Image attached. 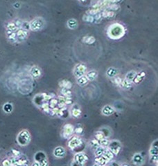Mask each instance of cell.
I'll return each instance as SVG.
<instances>
[{"instance_id":"6da1fadb","label":"cell","mask_w":158,"mask_h":166,"mask_svg":"<svg viewBox=\"0 0 158 166\" xmlns=\"http://www.w3.org/2000/svg\"><path fill=\"white\" fill-rule=\"evenodd\" d=\"M126 33V28L121 24L114 23L109 27L108 29V35L112 40L121 38Z\"/></svg>"},{"instance_id":"7a4b0ae2","label":"cell","mask_w":158,"mask_h":166,"mask_svg":"<svg viewBox=\"0 0 158 166\" xmlns=\"http://www.w3.org/2000/svg\"><path fill=\"white\" fill-rule=\"evenodd\" d=\"M45 24L46 22L44 19L41 17H37L29 22L30 30H33V31H39V30L43 29L45 27Z\"/></svg>"},{"instance_id":"3957f363","label":"cell","mask_w":158,"mask_h":166,"mask_svg":"<svg viewBox=\"0 0 158 166\" xmlns=\"http://www.w3.org/2000/svg\"><path fill=\"white\" fill-rule=\"evenodd\" d=\"M31 136L29 132L27 129H23L19 132L17 136L18 143L21 146H26L29 145L31 142Z\"/></svg>"},{"instance_id":"277c9868","label":"cell","mask_w":158,"mask_h":166,"mask_svg":"<svg viewBox=\"0 0 158 166\" xmlns=\"http://www.w3.org/2000/svg\"><path fill=\"white\" fill-rule=\"evenodd\" d=\"M31 82L28 79H24L21 80L20 82L19 83L18 90L20 93L23 94L24 95L29 94L33 89V86Z\"/></svg>"},{"instance_id":"5b68a950","label":"cell","mask_w":158,"mask_h":166,"mask_svg":"<svg viewBox=\"0 0 158 166\" xmlns=\"http://www.w3.org/2000/svg\"><path fill=\"white\" fill-rule=\"evenodd\" d=\"M51 98V97H50L49 95H47L46 94H40L35 96L34 98V103L35 105L40 107Z\"/></svg>"},{"instance_id":"8992f818","label":"cell","mask_w":158,"mask_h":166,"mask_svg":"<svg viewBox=\"0 0 158 166\" xmlns=\"http://www.w3.org/2000/svg\"><path fill=\"white\" fill-rule=\"evenodd\" d=\"M73 72H74V75L76 78H79L85 75L87 72V66L84 64L79 63L75 66Z\"/></svg>"},{"instance_id":"52a82bcc","label":"cell","mask_w":158,"mask_h":166,"mask_svg":"<svg viewBox=\"0 0 158 166\" xmlns=\"http://www.w3.org/2000/svg\"><path fill=\"white\" fill-rule=\"evenodd\" d=\"M88 158L84 153L79 152L76 154L74 157V163L73 164H76V165H83L88 162ZM72 164V165H73Z\"/></svg>"},{"instance_id":"ba28073f","label":"cell","mask_w":158,"mask_h":166,"mask_svg":"<svg viewBox=\"0 0 158 166\" xmlns=\"http://www.w3.org/2000/svg\"><path fill=\"white\" fill-rule=\"evenodd\" d=\"M108 148L114 154V155H117L121 151V145L119 141H114H114H110Z\"/></svg>"},{"instance_id":"9c48e42d","label":"cell","mask_w":158,"mask_h":166,"mask_svg":"<svg viewBox=\"0 0 158 166\" xmlns=\"http://www.w3.org/2000/svg\"><path fill=\"white\" fill-rule=\"evenodd\" d=\"M16 36H17V43L24 42L29 37V30L23 28H19L16 30Z\"/></svg>"},{"instance_id":"30bf717a","label":"cell","mask_w":158,"mask_h":166,"mask_svg":"<svg viewBox=\"0 0 158 166\" xmlns=\"http://www.w3.org/2000/svg\"><path fill=\"white\" fill-rule=\"evenodd\" d=\"M82 141L81 139H80L78 136H74L69 140L68 142V147L72 150H75V149L79 148V147L82 146Z\"/></svg>"},{"instance_id":"8fae6325","label":"cell","mask_w":158,"mask_h":166,"mask_svg":"<svg viewBox=\"0 0 158 166\" xmlns=\"http://www.w3.org/2000/svg\"><path fill=\"white\" fill-rule=\"evenodd\" d=\"M35 161L39 163L40 165H48V160L46 156V155L42 152H38L34 156Z\"/></svg>"},{"instance_id":"7c38bea8","label":"cell","mask_w":158,"mask_h":166,"mask_svg":"<svg viewBox=\"0 0 158 166\" xmlns=\"http://www.w3.org/2000/svg\"><path fill=\"white\" fill-rule=\"evenodd\" d=\"M74 132V127L71 124H66L63 127L62 134L65 139H69Z\"/></svg>"},{"instance_id":"4fadbf2b","label":"cell","mask_w":158,"mask_h":166,"mask_svg":"<svg viewBox=\"0 0 158 166\" xmlns=\"http://www.w3.org/2000/svg\"><path fill=\"white\" fill-rule=\"evenodd\" d=\"M29 74L31 77L34 78V79H37V78H40L41 77L42 71L38 66H34L29 70Z\"/></svg>"},{"instance_id":"5bb4252c","label":"cell","mask_w":158,"mask_h":166,"mask_svg":"<svg viewBox=\"0 0 158 166\" xmlns=\"http://www.w3.org/2000/svg\"><path fill=\"white\" fill-rule=\"evenodd\" d=\"M71 114L74 118H79L82 114V111L80 107V106L77 104L72 105V108H71Z\"/></svg>"},{"instance_id":"9a60e30c","label":"cell","mask_w":158,"mask_h":166,"mask_svg":"<svg viewBox=\"0 0 158 166\" xmlns=\"http://www.w3.org/2000/svg\"><path fill=\"white\" fill-rule=\"evenodd\" d=\"M53 155L56 158H63L66 155V150L63 147H57L53 150Z\"/></svg>"},{"instance_id":"2e32d148","label":"cell","mask_w":158,"mask_h":166,"mask_svg":"<svg viewBox=\"0 0 158 166\" xmlns=\"http://www.w3.org/2000/svg\"><path fill=\"white\" fill-rule=\"evenodd\" d=\"M114 109L112 107V106L110 105H105L103 107L102 110H101V112H102V114L105 116H109L112 115L113 113H114Z\"/></svg>"},{"instance_id":"e0dca14e","label":"cell","mask_w":158,"mask_h":166,"mask_svg":"<svg viewBox=\"0 0 158 166\" xmlns=\"http://www.w3.org/2000/svg\"><path fill=\"white\" fill-rule=\"evenodd\" d=\"M157 149H158L157 139H156L155 141L153 142L151 147H150V150H149L150 156H157V155H158Z\"/></svg>"},{"instance_id":"ac0fdd59","label":"cell","mask_w":158,"mask_h":166,"mask_svg":"<svg viewBox=\"0 0 158 166\" xmlns=\"http://www.w3.org/2000/svg\"><path fill=\"white\" fill-rule=\"evenodd\" d=\"M133 161L134 164L137 165H141L143 164V162H144V159H143V157L141 154L137 153V154H135V155L133 156Z\"/></svg>"},{"instance_id":"d6986e66","label":"cell","mask_w":158,"mask_h":166,"mask_svg":"<svg viewBox=\"0 0 158 166\" xmlns=\"http://www.w3.org/2000/svg\"><path fill=\"white\" fill-rule=\"evenodd\" d=\"M87 78L89 81H93V80H96V78L98 76V73L95 70H92V71H89V72H87L85 74Z\"/></svg>"},{"instance_id":"ffe728a7","label":"cell","mask_w":158,"mask_h":166,"mask_svg":"<svg viewBox=\"0 0 158 166\" xmlns=\"http://www.w3.org/2000/svg\"><path fill=\"white\" fill-rule=\"evenodd\" d=\"M146 77V73L144 72H140L137 73L135 75V78L133 80V82L135 83V84H139L143 81V80L144 79V78Z\"/></svg>"},{"instance_id":"44dd1931","label":"cell","mask_w":158,"mask_h":166,"mask_svg":"<svg viewBox=\"0 0 158 166\" xmlns=\"http://www.w3.org/2000/svg\"><path fill=\"white\" fill-rule=\"evenodd\" d=\"M101 156H103L108 161H110L112 159L113 157H114V154H113L108 148V149L105 148L104 151H103V152Z\"/></svg>"},{"instance_id":"7402d4cb","label":"cell","mask_w":158,"mask_h":166,"mask_svg":"<svg viewBox=\"0 0 158 166\" xmlns=\"http://www.w3.org/2000/svg\"><path fill=\"white\" fill-rule=\"evenodd\" d=\"M89 80L87 78L86 75H85L83 76H81L79 78H76V82L77 84L81 87H84L86 85H88Z\"/></svg>"},{"instance_id":"603a6c76","label":"cell","mask_w":158,"mask_h":166,"mask_svg":"<svg viewBox=\"0 0 158 166\" xmlns=\"http://www.w3.org/2000/svg\"><path fill=\"white\" fill-rule=\"evenodd\" d=\"M118 74V71L117 69H115L114 67H110L108 69L106 72V75H107L108 77L109 78H113L116 77Z\"/></svg>"},{"instance_id":"cb8c5ba5","label":"cell","mask_w":158,"mask_h":166,"mask_svg":"<svg viewBox=\"0 0 158 166\" xmlns=\"http://www.w3.org/2000/svg\"><path fill=\"white\" fill-rule=\"evenodd\" d=\"M95 162H96V165H105L107 164L108 161L106 160L103 156H96Z\"/></svg>"},{"instance_id":"d4e9b609","label":"cell","mask_w":158,"mask_h":166,"mask_svg":"<svg viewBox=\"0 0 158 166\" xmlns=\"http://www.w3.org/2000/svg\"><path fill=\"white\" fill-rule=\"evenodd\" d=\"M67 26L70 29H76L78 27L77 20H75V19H70L67 21Z\"/></svg>"},{"instance_id":"484cf974","label":"cell","mask_w":158,"mask_h":166,"mask_svg":"<svg viewBox=\"0 0 158 166\" xmlns=\"http://www.w3.org/2000/svg\"><path fill=\"white\" fill-rule=\"evenodd\" d=\"M132 86H133V83H132V82L129 81V80H126V79L122 80L121 84V87L123 89H130L132 87Z\"/></svg>"},{"instance_id":"4316f807","label":"cell","mask_w":158,"mask_h":166,"mask_svg":"<svg viewBox=\"0 0 158 166\" xmlns=\"http://www.w3.org/2000/svg\"><path fill=\"white\" fill-rule=\"evenodd\" d=\"M59 85L61 88H67V89H71L72 87V83H71L69 81L66 80H63L62 81H60V83H59Z\"/></svg>"},{"instance_id":"83f0119b","label":"cell","mask_w":158,"mask_h":166,"mask_svg":"<svg viewBox=\"0 0 158 166\" xmlns=\"http://www.w3.org/2000/svg\"><path fill=\"white\" fill-rule=\"evenodd\" d=\"M136 74H137V72H135V71H131V72H129L126 75V78H125V79L128 80L131 82H133L134 78H135V77Z\"/></svg>"},{"instance_id":"f1b7e54d","label":"cell","mask_w":158,"mask_h":166,"mask_svg":"<svg viewBox=\"0 0 158 166\" xmlns=\"http://www.w3.org/2000/svg\"><path fill=\"white\" fill-rule=\"evenodd\" d=\"M89 145H90L92 149H94V150H95V149L97 148H98L101 145H100L99 141H98L97 139H95L92 140V141L89 142Z\"/></svg>"},{"instance_id":"f546056e","label":"cell","mask_w":158,"mask_h":166,"mask_svg":"<svg viewBox=\"0 0 158 166\" xmlns=\"http://www.w3.org/2000/svg\"><path fill=\"white\" fill-rule=\"evenodd\" d=\"M82 42L88 44H92L95 42V38L92 36H85L82 38Z\"/></svg>"},{"instance_id":"4dcf8cb0","label":"cell","mask_w":158,"mask_h":166,"mask_svg":"<svg viewBox=\"0 0 158 166\" xmlns=\"http://www.w3.org/2000/svg\"><path fill=\"white\" fill-rule=\"evenodd\" d=\"M13 105H12V104L8 103H6L5 105H4V107H3L4 111H5L6 113H8L12 112V111H13Z\"/></svg>"},{"instance_id":"1f68e13d","label":"cell","mask_w":158,"mask_h":166,"mask_svg":"<svg viewBox=\"0 0 158 166\" xmlns=\"http://www.w3.org/2000/svg\"><path fill=\"white\" fill-rule=\"evenodd\" d=\"M61 94H62L63 96L65 97H71V96H72V91H71L70 89L62 88V89H61Z\"/></svg>"},{"instance_id":"d6a6232c","label":"cell","mask_w":158,"mask_h":166,"mask_svg":"<svg viewBox=\"0 0 158 166\" xmlns=\"http://www.w3.org/2000/svg\"><path fill=\"white\" fill-rule=\"evenodd\" d=\"M104 149H105V148H103V147L101 145L98 147V148H96L95 149V151H94V155H95V156H98L102 155Z\"/></svg>"},{"instance_id":"836d02e7","label":"cell","mask_w":158,"mask_h":166,"mask_svg":"<svg viewBox=\"0 0 158 166\" xmlns=\"http://www.w3.org/2000/svg\"><path fill=\"white\" fill-rule=\"evenodd\" d=\"M100 142V145L101 146L103 147V148H108V145H109V143H110V141L108 139V138H104L102 140H101V141H99Z\"/></svg>"},{"instance_id":"e575fe53","label":"cell","mask_w":158,"mask_h":166,"mask_svg":"<svg viewBox=\"0 0 158 166\" xmlns=\"http://www.w3.org/2000/svg\"><path fill=\"white\" fill-rule=\"evenodd\" d=\"M95 137H96V139H97L98 141H101V140L103 139L104 138H105L104 134H103V132L101 131H98L95 134Z\"/></svg>"},{"instance_id":"d590c367","label":"cell","mask_w":158,"mask_h":166,"mask_svg":"<svg viewBox=\"0 0 158 166\" xmlns=\"http://www.w3.org/2000/svg\"><path fill=\"white\" fill-rule=\"evenodd\" d=\"M101 131L103 132V134H104L105 138H108V137H109L110 134L109 129H107V128H104V129H101Z\"/></svg>"},{"instance_id":"8d00e7d4","label":"cell","mask_w":158,"mask_h":166,"mask_svg":"<svg viewBox=\"0 0 158 166\" xmlns=\"http://www.w3.org/2000/svg\"><path fill=\"white\" fill-rule=\"evenodd\" d=\"M114 82L116 83V85H119V86L121 87V81L122 80L120 78H118V77H114Z\"/></svg>"},{"instance_id":"74e56055","label":"cell","mask_w":158,"mask_h":166,"mask_svg":"<svg viewBox=\"0 0 158 166\" xmlns=\"http://www.w3.org/2000/svg\"><path fill=\"white\" fill-rule=\"evenodd\" d=\"M2 165H11L10 160H4L3 162H2Z\"/></svg>"},{"instance_id":"f35d334b","label":"cell","mask_w":158,"mask_h":166,"mask_svg":"<svg viewBox=\"0 0 158 166\" xmlns=\"http://www.w3.org/2000/svg\"><path fill=\"white\" fill-rule=\"evenodd\" d=\"M75 132L77 133V134H81L82 132V127H77L76 129H75Z\"/></svg>"},{"instance_id":"ab89813d","label":"cell","mask_w":158,"mask_h":166,"mask_svg":"<svg viewBox=\"0 0 158 166\" xmlns=\"http://www.w3.org/2000/svg\"><path fill=\"white\" fill-rule=\"evenodd\" d=\"M120 1H121V0H108V2L109 4H116Z\"/></svg>"},{"instance_id":"60d3db41","label":"cell","mask_w":158,"mask_h":166,"mask_svg":"<svg viewBox=\"0 0 158 166\" xmlns=\"http://www.w3.org/2000/svg\"><path fill=\"white\" fill-rule=\"evenodd\" d=\"M79 1H80V2H85L86 0H79Z\"/></svg>"}]
</instances>
